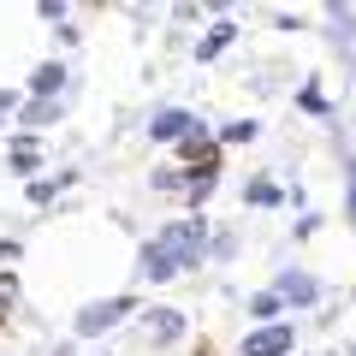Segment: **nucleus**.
<instances>
[{"instance_id":"f257e3e1","label":"nucleus","mask_w":356,"mask_h":356,"mask_svg":"<svg viewBox=\"0 0 356 356\" xmlns=\"http://www.w3.org/2000/svg\"><path fill=\"white\" fill-rule=\"evenodd\" d=\"M196 255H202V226H166L143 250V280H172L178 267H191Z\"/></svg>"},{"instance_id":"f03ea898","label":"nucleus","mask_w":356,"mask_h":356,"mask_svg":"<svg viewBox=\"0 0 356 356\" xmlns=\"http://www.w3.org/2000/svg\"><path fill=\"white\" fill-rule=\"evenodd\" d=\"M119 315H131V297H107V303H89L83 315H77V327H83V332H107Z\"/></svg>"},{"instance_id":"7ed1b4c3","label":"nucleus","mask_w":356,"mask_h":356,"mask_svg":"<svg viewBox=\"0 0 356 356\" xmlns=\"http://www.w3.org/2000/svg\"><path fill=\"white\" fill-rule=\"evenodd\" d=\"M243 350H250V356H285V350H291V327H261V332H250Z\"/></svg>"},{"instance_id":"20e7f679","label":"nucleus","mask_w":356,"mask_h":356,"mask_svg":"<svg viewBox=\"0 0 356 356\" xmlns=\"http://www.w3.org/2000/svg\"><path fill=\"white\" fill-rule=\"evenodd\" d=\"M184 131H191V113H178V107H166V113H154V119H149V137H161V143L184 137Z\"/></svg>"},{"instance_id":"39448f33","label":"nucleus","mask_w":356,"mask_h":356,"mask_svg":"<svg viewBox=\"0 0 356 356\" xmlns=\"http://www.w3.org/2000/svg\"><path fill=\"white\" fill-rule=\"evenodd\" d=\"M280 297H285V303H315V280H303V273H285V280H280Z\"/></svg>"},{"instance_id":"423d86ee","label":"nucleus","mask_w":356,"mask_h":356,"mask_svg":"<svg viewBox=\"0 0 356 356\" xmlns=\"http://www.w3.org/2000/svg\"><path fill=\"white\" fill-rule=\"evenodd\" d=\"M154 339H178V332H184V315H178V309H154Z\"/></svg>"},{"instance_id":"0eeeda50","label":"nucleus","mask_w":356,"mask_h":356,"mask_svg":"<svg viewBox=\"0 0 356 356\" xmlns=\"http://www.w3.org/2000/svg\"><path fill=\"white\" fill-rule=\"evenodd\" d=\"M232 36H238L232 24H214V30H208V42H202L196 54H202V60H214V54H226V48H232Z\"/></svg>"},{"instance_id":"6e6552de","label":"nucleus","mask_w":356,"mask_h":356,"mask_svg":"<svg viewBox=\"0 0 356 356\" xmlns=\"http://www.w3.org/2000/svg\"><path fill=\"white\" fill-rule=\"evenodd\" d=\"M60 83H65V72H60V65H42V72H36V89H42V95H54Z\"/></svg>"},{"instance_id":"1a4fd4ad","label":"nucleus","mask_w":356,"mask_h":356,"mask_svg":"<svg viewBox=\"0 0 356 356\" xmlns=\"http://www.w3.org/2000/svg\"><path fill=\"white\" fill-rule=\"evenodd\" d=\"M220 137H226V143H250L255 137V119H238V125H226Z\"/></svg>"}]
</instances>
